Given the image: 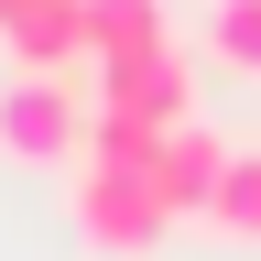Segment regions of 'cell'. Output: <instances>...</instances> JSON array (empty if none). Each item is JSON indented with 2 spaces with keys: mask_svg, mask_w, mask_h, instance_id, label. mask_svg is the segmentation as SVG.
I'll list each match as a JSON object with an SVG mask.
<instances>
[{
  "mask_svg": "<svg viewBox=\"0 0 261 261\" xmlns=\"http://www.w3.org/2000/svg\"><path fill=\"white\" fill-rule=\"evenodd\" d=\"M228 152L240 142H218L207 120H174L163 130V152H152V196H163V218H207V196H218V174H228Z\"/></svg>",
  "mask_w": 261,
  "mask_h": 261,
  "instance_id": "3",
  "label": "cell"
},
{
  "mask_svg": "<svg viewBox=\"0 0 261 261\" xmlns=\"http://www.w3.org/2000/svg\"><path fill=\"white\" fill-rule=\"evenodd\" d=\"M207 55L261 76V0H207Z\"/></svg>",
  "mask_w": 261,
  "mask_h": 261,
  "instance_id": "6",
  "label": "cell"
},
{
  "mask_svg": "<svg viewBox=\"0 0 261 261\" xmlns=\"http://www.w3.org/2000/svg\"><path fill=\"white\" fill-rule=\"evenodd\" d=\"M65 218H76V240L98 261H152L163 228H174L152 174H120V163H65Z\"/></svg>",
  "mask_w": 261,
  "mask_h": 261,
  "instance_id": "1",
  "label": "cell"
},
{
  "mask_svg": "<svg viewBox=\"0 0 261 261\" xmlns=\"http://www.w3.org/2000/svg\"><path fill=\"white\" fill-rule=\"evenodd\" d=\"M142 55H174V22L163 0H87V65H142Z\"/></svg>",
  "mask_w": 261,
  "mask_h": 261,
  "instance_id": "4",
  "label": "cell"
},
{
  "mask_svg": "<svg viewBox=\"0 0 261 261\" xmlns=\"http://www.w3.org/2000/svg\"><path fill=\"white\" fill-rule=\"evenodd\" d=\"M207 228L218 240H261V152H228V174L207 196Z\"/></svg>",
  "mask_w": 261,
  "mask_h": 261,
  "instance_id": "5",
  "label": "cell"
},
{
  "mask_svg": "<svg viewBox=\"0 0 261 261\" xmlns=\"http://www.w3.org/2000/svg\"><path fill=\"white\" fill-rule=\"evenodd\" d=\"M87 120H98V98H76L65 76H11L0 87V152L33 163V174L87 163Z\"/></svg>",
  "mask_w": 261,
  "mask_h": 261,
  "instance_id": "2",
  "label": "cell"
}]
</instances>
